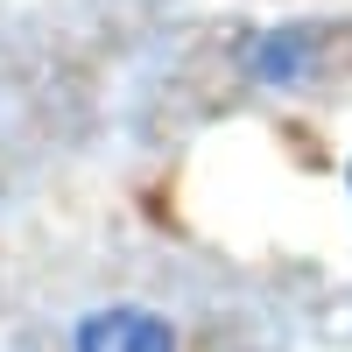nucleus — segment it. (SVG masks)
<instances>
[{"label": "nucleus", "instance_id": "3", "mask_svg": "<svg viewBox=\"0 0 352 352\" xmlns=\"http://www.w3.org/2000/svg\"><path fill=\"white\" fill-rule=\"evenodd\" d=\"M345 184H352V162H345Z\"/></svg>", "mask_w": 352, "mask_h": 352}, {"label": "nucleus", "instance_id": "2", "mask_svg": "<svg viewBox=\"0 0 352 352\" xmlns=\"http://www.w3.org/2000/svg\"><path fill=\"white\" fill-rule=\"evenodd\" d=\"M78 352H176V331L155 310L120 303V310H92L78 324Z\"/></svg>", "mask_w": 352, "mask_h": 352}, {"label": "nucleus", "instance_id": "1", "mask_svg": "<svg viewBox=\"0 0 352 352\" xmlns=\"http://www.w3.org/2000/svg\"><path fill=\"white\" fill-rule=\"evenodd\" d=\"M317 50H324V28H268L247 50V78L268 85V92H289L317 71Z\"/></svg>", "mask_w": 352, "mask_h": 352}]
</instances>
